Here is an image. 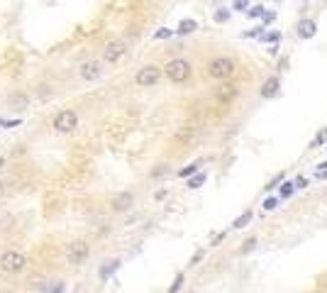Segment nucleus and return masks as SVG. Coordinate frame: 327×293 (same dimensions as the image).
<instances>
[{
  "instance_id": "f257e3e1",
  "label": "nucleus",
  "mask_w": 327,
  "mask_h": 293,
  "mask_svg": "<svg viewBox=\"0 0 327 293\" xmlns=\"http://www.w3.org/2000/svg\"><path fill=\"white\" fill-rule=\"evenodd\" d=\"M164 74L171 83H186L191 79V64L186 59H171L169 64L164 66Z\"/></svg>"
},
{
  "instance_id": "f03ea898",
  "label": "nucleus",
  "mask_w": 327,
  "mask_h": 293,
  "mask_svg": "<svg viewBox=\"0 0 327 293\" xmlns=\"http://www.w3.org/2000/svg\"><path fill=\"white\" fill-rule=\"evenodd\" d=\"M208 74H210L213 79H217V81L230 79V76L235 74V61H232V59H227V57L213 59V61H210V66H208Z\"/></svg>"
},
{
  "instance_id": "7ed1b4c3",
  "label": "nucleus",
  "mask_w": 327,
  "mask_h": 293,
  "mask_svg": "<svg viewBox=\"0 0 327 293\" xmlns=\"http://www.w3.org/2000/svg\"><path fill=\"white\" fill-rule=\"evenodd\" d=\"M24 266H27V259H24V254L15 252V249L5 252V254L0 257V269L5 271V274H20Z\"/></svg>"
},
{
  "instance_id": "20e7f679",
  "label": "nucleus",
  "mask_w": 327,
  "mask_h": 293,
  "mask_svg": "<svg viewBox=\"0 0 327 293\" xmlns=\"http://www.w3.org/2000/svg\"><path fill=\"white\" fill-rule=\"evenodd\" d=\"M88 254H90V247H88V242H83V239H76V242H71L66 247V261L71 266L83 264V261L88 259Z\"/></svg>"
},
{
  "instance_id": "39448f33",
  "label": "nucleus",
  "mask_w": 327,
  "mask_h": 293,
  "mask_svg": "<svg viewBox=\"0 0 327 293\" xmlns=\"http://www.w3.org/2000/svg\"><path fill=\"white\" fill-rule=\"evenodd\" d=\"M52 125H54L57 132L68 135V132H73V130L79 127V115L73 113V110H61V113H57V117H54Z\"/></svg>"
},
{
  "instance_id": "423d86ee",
  "label": "nucleus",
  "mask_w": 327,
  "mask_h": 293,
  "mask_svg": "<svg viewBox=\"0 0 327 293\" xmlns=\"http://www.w3.org/2000/svg\"><path fill=\"white\" fill-rule=\"evenodd\" d=\"M159 79H161V68L159 66H144L137 71V86H142V88H149V86H157Z\"/></svg>"
},
{
  "instance_id": "0eeeda50",
  "label": "nucleus",
  "mask_w": 327,
  "mask_h": 293,
  "mask_svg": "<svg viewBox=\"0 0 327 293\" xmlns=\"http://www.w3.org/2000/svg\"><path fill=\"white\" fill-rule=\"evenodd\" d=\"M81 79L83 81H98L103 76V64L100 61H95V59H90V61H83L79 68Z\"/></svg>"
},
{
  "instance_id": "6e6552de",
  "label": "nucleus",
  "mask_w": 327,
  "mask_h": 293,
  "mask_svg": "<svg viewBox=\"0 0 327 293\" xmlns=\"http://www.w3.org/2000/svg\"><path fill=\"white\" fill-rule=\"evenodd\" d=\"M124 54H127V44L124 42H110L105 46V52H103V59H105V64H117Z\"/></svg>"
},
{
  "instance_id": "1a4fd4ad",
  "label": "nucleus",
  "mask_w": 327,
  "mask_h": 293,
  "mask_svg": "<svg viewBox=\"0 0 327 293\" xmlns=\"http://www.w3.org/2000/svg\"><path fill=\"white\" fill-rule=\"evenodd\" d=\"M279 88H281V79L279 76H269V79L264 81V86H261V98H273L276 93H279Z\"/></svg>"
},
{
  "instance_id": "9d476101",
  "label": "nucleus",
  "mask_w": 327,
  "mask_h": 293,
  "mask_svg": "<svg viewBox=\"0 0 327 293\" xmlns=\"http://www.w3.org/2000/svg\"><path fill=\"white\" fill-rule=\"evenodd\" d=\"M135 203V198H132V193H120V196H115L113 198V210L117 213H124V210H130Z\"/></svg>"
},
{
  "instance_id": "9b49d317",
  "label": "nucleus",
  "mask_w": 327,
  "mask_h": 293,
  "mask_svg": "<svg viewBox=\"0 0 327 293\" xmlns=\"http://www.w3.org/2000/svg\"><path fill=\"white\" fill-rule=\"evenodd\" d=\"M315 32H317L315 20H300V22H298V37H300V39H313Z\"/></svg>"
},
{
  "instance_id": "f8f14e48",
  "label": "nucleus",
  "mask_w": 327,
  "mask_h": 293,
  "mask_svg": "<svg viewBox=\"0 0 327 293\" xmlns=\"http://www.w3.org/2000/svg\"><path fill=\"white\" fill-rule=\"evenodd\" d=\"M8 103H10L12 110H24V108L30 105V98H27L24 93H12L10 98H8Z\"/></svg>"
},
{
  "instance_id": "ddd939ff",
  "label": "nucleus",
  "mask_w": 327,
  "mask_h": 293,
  "mask_svg": "<svg viewBox=\"0 0 327 293\" xmlns=\"http://www.w3.org/2000/svg\"><path fill=\"white\" fill-rule=\"evenodd\" d=\"M198 30V22L195 20H181V25H179V30L176 32L179 34H191V32H195Z\"/></svg>"
},
{
  "instance_id": "4468645a",
  "label": "nucleus",
  "mask_w": 327,
  "mask_h": 293,
  "mask_svg": "<svg viewBox=\"0 0 327 293\" xmlns=\"http://www.w3.org/2000/svg\"><path fill=\"white\" fill-rule=\"evenodd\" d=\"M249 220H251V213H244V215H239L237 220H235V223H232V227H235V230H242V227H247V225H249Z\"/></svg>"
},
{
  "instance_id": "2eb2a0df",
  "label": "nucleus",
  "mask_w": 327,
  "mask_h": 293,
  "mask_svg": "<svg viewBox=\"0 0 327 293\" xmlns=\"http://www.w3.org/2000/svg\"><path fill=\"white\" fill-rule=\"evenodd\" d=\"M117 266H120V261H117V259H115V261H108V266H103L100 276H103V279H108V276H110V274H113Z\"/></svg>"
},
{
  "instance_id": "dca6fc26",
  "label": "nucleus",
  "mask_w": 327,
  "mask_h": 293,
  "mask_svg": "<svg viewBox=\"0 0 327 293\" xmlns=\"http://www.w3.org/2000/svg\"><path fill=\"white\" fill-rule=\"evenodd\" d=\"M264 5H251V8H247V17H261L264 15Z\"/></svg>"
},
{
  "instance_id": "f3484780",
  "label": "nucleus",
  "mask_w": 327,
  "mask_h": 293,
  "mask_svg": "<svg viewBox=\"0 0 327 293\" xmlns=\"http://www.w3.org/2000/svg\"><path fill=\"white\" fill-rule=\"evenodd\" d=\"M293 191H295L293 183H283L281 193H279V198H291V196H293Z\"/></svg>"
},
{
  "instance_id": "a211bd4d",
  "label": "nucleus",
  "mask_w": 327,
  "mask_h": 293,
  "mask_svg": "<svg viewBox=\"0 0 327 293\" xmlns=\"http://www.w3.org/2000/svg\"><path fill=\"white\" fill-rule=\"evenodd\" d=\"M200 183H205V174H195V176L188 181V188H198Z\"/></svg>"
},
{
  "instance_id": "6ab92c4d",
  "label": "nucleus",
  "mask_w": 327,
  "mask_h": 293,
  "mask_svg": "<svg viewBox=\"0 0 327 293\" xmlns=\"http://www.w3.org/2000/svg\"><path fill=\"white\" fill-rule=\"evenodd\" d=\"M227 20H230V10L220 8V10L215 12V22H227Z\"/></svg>"
},
{
  "instance_id": "aec40b11",
  "label": "nucleus",
  "mask_w": 327,
  "mask_h": 293,
  "mask_svg": "<svg viewBox=\"0 0 327 293\" xmlns=\"http://www.w3.org/2000/svg\"><path fill=\"white\" fill-rule=\"evenodd\" d=\"M10 225H12V215L0 213V230H8Z\"/></svg>"
},
{
  "instance_id": "412c9836",
  "label": "nucleus",
  "mask_w": 327,
  "mask_h": 293,
  "mask_svg": "<svg viewBox=\"0 0 327 293\" xmlns=\"http://www.w3.org/2000/svg\"><path fill=\"white\" fill-rule=\"evenodd\" d=\"M279 201H281V198H266V201H264V210H273V208L279 205Z\"/></svg>"
},
{
  "instance_id": "4be33fe9",
  "label": "nucleus",
  "mask_w": 327,
  "mask_h": 293,
  "mask_svg": "<svg viewBox=\"0 0 327 293\" xmlns=\"http://www.w3.org/2000/svg\"><path fill=\"white\" fill-rule=\"evenodd\" d=\"M232 8H235V10H247L249 8V0H235V3H232Z\"/></svg>"
},
{
  "instance_id": "5701e85b",
  "label": "nucleus",
  "mask_w": 327,
  "mask_h": 293,
  "mask_svg": "<svg viewBox=\"0 0 327 293\" xmlns=\"http://www.w3.org/2000/svg\"><path fill=\"white\" fill-rule=\"evenodd\" d=\"M198 166H200V164H191V166L181 169V176H191V174H195V171H198Z\"/></svg>"
},
{
  "instance_id": "b1692460",
  "label": "nucleus",
  "mask_w": 327,
  "mask_h": 293,
  "mask_svg": "<svg viewBox=\"0 0 327 293\" xmlns=\"http://www.w3.org/2000/svg\"><path fill=\"white\" fill-rule=\"evenodd\" d=\"M181 283H183V274H179V276H176V281H173V286L169 288V293H176V291H179Z\"/></svg>"
},
{
  "instance_id": "393cba45",
  "label": "nucleus",
  "mask_w": 327,
  "mask_h": 293,
  "mask_svg": "<svg viewBox=\"0 0 327 293\" xmlns=\"http://www.w3.org/2000/svg\"><path fill=\"white\" fill-rule=\"evenodd\" d=\"M171 34H173V32H171V30H166V27H164V30H159V32L154 34V37H157V39H166V37H171Z\"/></svg>"
},
{
  "instance_id": "a878e982",
  "label": "nucleus",
  "mask_w": 327,
  "mask_h": 293,
  "mask_svg": "<svg viewBox=\"0 0 327 293\" xmlns=\"http://www.w3.org/2000/svg\"><path fill=\"white\" fill-rule=\"evenodd\" d=\"M325 139H327V130H322V132H320V135H317V139H315V142H313V144H310V146H317V144H322V142H325Z\"/></svg>"
},
{
  "instance_id": "bb28decb",
  "label": "nucleus",
  "mask_w": 327,
  "mask_h": 293,
  "mask_svg": "<svg viewBox=\"0 0 327 293\" xmlns=\"http://www.w3.org/2000/svg\"><path fill=\"white\" fill-rule=\"evenodd\" d=\"M257 34H264V27H254V30H249L244 37H257Z\"/></svg>"
},
{
  "instance_id": "cd10ccee",
  "label": "nucleus",
  "mask_w": 327,
  "mask_h": 293,
  "mask_svg": "<svg viewBox=\"0 0 327 293\" xmlns=\"http://www.w3.org/2000/svg\"><path fill=\"white\" fill-rule=\"evenodd\" d=\"M293 186H295V188H305V186H308V181H305V179H295Z\"/></svg>"
},
{
  "instance_id": "c85d7f7f",
  "label": "nucleus",
  "mask_w": 327,
  "mask_h": 293,
  "mask_svg": "<svg viewBox=\"0 0 327 293\" xmlns=\"http://www.w3.org/2000/svg\"><path fill=\"white\" fill-rule=\"evenodd\" d=\"M0 125H5V127H17V120H0Z\"/></svg>"
},
{
  "instance_id": "c756f323",
  "label": "nucleus",
  "mask_w": 327,
  "mask_h": 293,
  "mask_svg": "<svg viewBox=\"0 0 327 293\" xmlns=\"http://www.w3.org/2000/svg\"><path fill=\"white\" fill-rule=\"evenodd\" d=\"M279 37H281V34H279V32H271V34H266V37H264V39H269V42H276V39H279Z\"/></svg>"
},
{
  "instance_id": "7c9ffc66",
  "label": "nucleus",
  "mask_w": 327,
  "mask_h": 293,
  "mask_svg": "<svg viewBox=\"0 0 327 293\" xmlns=\"http://www.w3.org/2000/svg\"><path fill=\"white\" fill-rule=\"evenodd\" d=\"M3 164H5V159H3V157H0V169H3Z\"/></svg>"
},
{
  "instance_id": "2f4dec72",
  "label": "nucleus",
  "mask_w": 327,
  "mask_h": 293,
  "mask_svg": "<svg viewBox=\"0 0 327 293\" xmlns=\"http://www.w3.org/2000/svg\"><path fill=\"white\" fill-rule=\"evenodd\" d=\"M0 293H15V291H0Z\"/></svg>"
},
{
  "instance_id": "473e14b6",
  "label": "nucleus",
  "mask_w": 327,
  "mask_h": 293,
  "mask_svg": "<svg viewBox=\"0 0 327 293\" xmlns=\"http://www.w3.org/2000/svg\"><path fill=\"white\" fill-rule=\"evenodd\" d=\"M0 193H3V183H0Z\"/></svg>"
}]
</instances>
